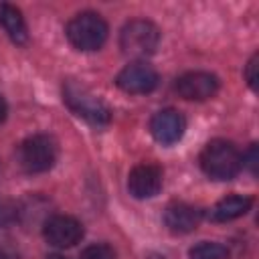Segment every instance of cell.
I'll use <instances>...</instances> for the list:
<instances>
[{"mask_svg":"<svg viewBox=\"0 0 259 259\" xmlns=\"http://www.w3.org/2000/svg\"><path fill=\"white\" fill-rule=\"evenodd\" d=\"M200 168L212 180H231L243 168V156L233 142L210 140L200 152Z\"/></svg>","mask_w":259,"mask_h":259,"instance_id":"obj_1","label":"cell"},{"mask_svg":"<svg viewBox=\"0 0 259 259\" xmlns=\"http://www.w3.org/2000/svg\"><path fill=\"white\" fill-rule=\"evenodd\" d=\"M63 101L67 103V107L75 115L83 117L91 125L101 127V125H107L109 119H111V113H109L107 105L89 87H85L79 81H73V79L65 81V85H63Z\"/></svg>","mask_w":259,"mask_h":259,"instance_id":"obj_2","label":"cell"},{"mask_svg":"<svg viewBox=\"0 0 259 259\" xmlns=\"http://www.w3.org/2000/svg\"><path fill=\"white\" fill-rule=\"evenodd\" d=\"M69 42L79 51H97L107 40V22L95 12H79L65 28Z\"/></svg>","mask_w":259,"mask_h":259,"instance_id":"obj_3","label":"cell"},{"mask_svg":"<svg viewBox=\"0 0 259 259\" xmlns=\"http://www.w3.org/2000/svg\"><path fill=\"white\" fill-rule=\"evenodd\" d=\"M158 45H160V30L150 20L136 18L121 28L119 47L130 57H136V59L150 57L156 53Z\"/></svg>","mask_w":259,"mask_h":259,"instance_id":"obj_4","label":"cell"},{"mask_svg":"<svg viewBox=\"0 0 259 259\" xmlns=\"http://www.w3.org/2000/svg\"><path fill=\"white\" fill-rule=\"evenodd\" d=\"M18 160L24 172L28 174L47 172L49 168H53L57 160V144L51 136H45V134L30 136L20 144Z\"/></svg>","mask_w":259,"mask_h":259,"instance_id":"obj_5","label":"cell"},{"mask_svg":"<svg viewBox=\"0 0 259 259\" xmlns=\"http://www.w3.org/2000/svg\"><path fill=\"white\" fill-rule=\"evenodd\" d=\"M115 83L125 93L142 95V93H150V91L156 89L158 73H156V69L152 65H148L144 61H136V63L125 65L119 71V75L115 77Z\"/></svg>","mask_w":259,"mask_h":259,"instance_id":"obj_6","label":"cell"},{"mask_svg":"<svg viewBox=\"0 0 259 259\" xmlns=\"http://www.w3.org/2000/svg\"><path fill=\"white\" fill-rule=\"evenodd\" d=\"M174 89L180 97L188 101H204L219 91V79L217 75L206 71H190L176 79Z\"/></svg>","mask_w":259,"mask_h":259,"instance_id":"obj_7","label":"cell"},{"mask_svg":"<svg viewBox=\"0 0 259 259\" xmlns=\"http://www.w3.org/2000/svg\"><path fill=\"white\" fill-rule=\"evenodd\" d=\"M42 237L55 245V247H73L81 241L83 237V225L69 214H55L51 219H47L45 227H42Z\"/></svg>","mask_w":259,"mask_h":259,"instance_id":"obj_8","label":"cell"},{"mask_svg":"<svg viewBox=\"0 0 259 259\" xmlns=\"http://www.w3.org/2000/svg\"><path fill=\"white\" fill-rule=\"evenodd\" d=\"M162 188V168L156 164H138L127 176V190L134 198H154Z\"/></svg>","mask_w":259,"mask_h":259,"instance_id":"obj_9","label":"cell"},{"mask_svg":"<svg viewBox=\"0 0 259 259\" xmlns=\"http://www.w3.org/2000/svg\"><path fill=\"white\" fill-rule=\"evenodd\" d=\"M186 130V119L180 111L176 109H162L150 119V132L156 142L164 146L176 144Z\"/></svg>","mask_w":259,"mask_h":259,"instance_id":"obj_10","label":"cell"},{"mask_svg":"<svg viewBox=\"0 0 259 259\" xmlns=\"http://www.w3.org/2000/svg\"><path fill=\"white\" fill-rule=\"evenodd\" d=\"M202 210L186 202H170L164 210V223L172 233H190L200 225Z\"/></svg>","mask_w":259,"mask_h":259,"instance_id":"obj_11","label":"cell"},{"mask_svg":"<svg viewBox=\"0 0 259 259\" xmlns=\"http://www.w3.org/2000/svg\"><path fill=\"white\" fill-rule=\"evenodd\" d=\"M0 26L10 36V40H14L16 45H24L28 40L26 22H24V18L16 6L6 4V2L0 4Z\"/></svg>","mask_w":259,"mask_h":259,"instance_id":"obj_12","label":"cell"},{"mask_svg":"<svg viewBox=\"0 0 259 259\" xmlns=\"http://www.w3.org/2000/svg\"><path fill=\"white\" fill-rule=\"evenodd\" d=\"M253 204L251 196H241V194H231L223 200H219L210 212V219L217 223H227V221H235L239 217H243Z\"/></svg>","mask_w":259,"mask_h":259,"instance_id":"obj_13","label":"cell"},{"mask_svg":"<svg viewBox=\"0 0 259 259\" xmlns=\"http://www.w3.org/2000/svg\"><path fill=\"white\" fill-rule=\"evenodd\" d=\"M190 259H227L229 257V249L221 243H198L190 249L188 253Z\"/></svg>","mask_w":259,"mask_h":259,"instance_id":"obj_14","label":"cell"},{"mask_svg":"<svg viewBox=\"0 0 259 259\" xmlns=\"http://www.w3.org/2000/svg\"><path fill=\"white\" fill-rule=\"evenodd\" d=\"M81 259H117V255L109 245L95 243V245H89L81 251Z\"/></svg>","mask_w":259,"mask_h":259,"instance_id":"obj_15","label":"cell"},{"mask_svg":"<svg viewBox=\"0 0 259 259\" xmlns=\"http://www.w3.org/2000/svg\"><path fill=\"white\" fill-rule=\"evenodd\" d=\"M257 69H259V55L255 53V55L249 59L247 67H245V79H247V83H249L251 89H257V79H259Z\"/></svg>","mask_w":259,"mask_h":259,"instance_id":"obj_16","label":"cell"},{"mask_svg":"<svg viewBox=\"0 0 259 259\" xmlns=\"http://www.w3.org/2000/svg\"><path fill=\"white\" fill-rule=\"evenodd\" d=\"M243 164L249 166L251 174H257V144H251L249 152L243 156Z\"/></svg>","mask_w":259,"mask_h":259,"instance_id":"obj_17","label":"cell"},{"mask_svg":"<svg viewBox=\"0 0 259 259\" xmlns=\"http://www.w3.org/2000/svg\"><path fill=\"white\" fill-rule=\"evenodd\" d=\"M0 259H18V255L12 249H8L6 245H0Z\"/></svg>","mask_w":259,"mask_h":259,"instance_id":"obj_18","label":"cell"},{"mask_svg":"<svg viewBox=\"0 0 259 259\" xmlns=\"http://www.w3.org/2000/svg\"><path fill=\"white\" fill-rule=\"evenodd\" d=\"M6 111H8V107H6V101H4V97L0 95V123L4 121V117H6Z\"/></svg>","mask_w":259,"mask_h":259,"instance_id":"obj_19","label":"cell"},{"mask_svg":"<svg viewBox=\"0 0 259 259\" xmlns=\"http://www.w3.org/2000/svg\"><path fill=\"white\" fill-rule=\"evenodd\" d=\"M49 259H67V257H63V255H51Z\"/></svg>","mask_w":259,"mask_h":259,"instance_id":"obj_20","label":"cell"}]
</instances>
